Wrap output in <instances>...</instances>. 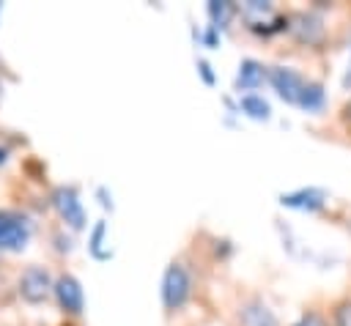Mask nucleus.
<instances>
[{"instance_id": "9", "label": "nucleus", "mask_w": 351, "mask_h": 326, "mask_svg": "<svg viewBox=\"0 0 351 326\" xmlns=\"http://www.w3.org/2000/svg\"><path fill=\"white\" fill-rule=\"evenodd\" d=\"M266 66L263 63H258V60H252V58H247V60H241L239 63V71H236V90L241 93H252V90H258L261 85H263V79H266Z\"/></svg>"}, {"instance_id": "2", "label": "nucleus", "mask_w": 351, "mask_h": 326, "mask_svg": "<svg viewBox=\"0 0 351 326\" xmlns=\"http://www.w3.org/2000/svg\"><path fill=\"white\" fill-rule=\"evenodd\" d=\"M49 203L55 208V214L71 227V230H82L85 227V208L80 203V195L74 186H58L49 195Z\"/></svg>"}, {"instance_id": "23", "label": "nucleus", "mask_w": 351, "mask_h": 326, "mask_svg": "<svg viewBox=\"0 0 351 326\" xmlns=\"http://www.w3.org/2000/svg\"><path fill=\"white\" fill-rule=\"evenodd\" d=\"M0 11H3V3H0Z\"/></svg>"}, {"instance_id": "11", "label": "nucleus", "mask_w": 351, "mask_h": 326, "mask_svg": "<svg viewBox=\"0 0 351 326\" xmlns=\"http://www.w3.org/2000/svg\"><path fill=\"white\" fill-rule=\"evenodd\" d=\"M206 11H208V19H211V27L225 30L230 25V19L239 14V5L230 3V0H211Z\"/></svg>"}, {"instance_id": "1", "label": "nucleus", "mask_w": 351, "mask_h": 326, "mask_svg": "<svg viewBox=\"0 0 351 326\" xmlns=\"http://www.w3.org/2000/svg\"><path fill=\"white\" fill-rule=\"evenodd\" d=\"M192 299V274L181 260H173L162 274V304L167 312H178Z\"/></svg>"}, {"instance_id": "4", "label": "nucleus", "mask_w": 351, "mask_h": 326, "mask_svg": "<svg viewBox=\"0 0 351 326\" xmlns=\"http://www.w3.org/2000/svg\"><path fill=\"white\" fill-rule=\"evenodd\" d=\"M30 241V222L22 214L0 211V249L3 252H19Z\"/></svg>"}, {"instance_id": "6", "label": "nucleus", "mask_w": 351, "mask_h": 326, "mask_svg": "<svg viewBox=\"0 0 351 326\" xmlns=\"http://www.w3.org/2000/svg\"><path fill=\"white\" fill-rule=\"evenodd\" d=\"M266 79H269V85L277 90V96H280L282 101H288V104H296V101H299V93H302V88H304V79H302L299 71H293V68H288V66H271V68L266 71Z\"/></svg>"}, {"instance_id": "18", "label": "nucleus", "mask_w": 351, "mask_h": 326, "mask_svg": "<svg viewBox=\"0 0 351 326\" xmlns=\"http://www.w3.org/2000/svg\"><path fill=\"white\" fill-rule=\"evenodd\" d=\"M203 41H206V47H217V41H219V30L208 25V30L203 33Z\"/></svg>"}, {"instance_id": "7", "label": "nucleus", "mask_w": 351, "mask_h": 326, "mask_svg": "<svg viewBox=\"0 0 351 326\" xmlns=\"http://www.w3.org/2000/svg\"><path fill=\"white\" fill-rule=\"evenodd\" d=\"M288 33L304 47H318L324 41V22L321 16L302 11V14L288 16Z\"/></svg>"}, {"instance_id": "12", "label": "nucleus", "mask_w": 351, "mask_h": 326, "mask_svg": "<svg viewBox=\"0 0 351 326\" xmlns=\"http://www.w3.org/2000/svg\"><path fill=\"white\" fill-rule=\"evenodd\" d=\"M239 110H241L247 118H252V121H269V118H271L269 101H266L263 96H258V93H244V96L239 99Z\"/></svg>"}, {"instance_id": "20", "label": "nucleus", "mask_w": 351, "mask_h": 326, "mask_svg": "<svg viewBox=\"0 0 351 326\" xmlns=\"http://www.w3.org/2000/svg\"><path fill=\"white\" fill-rule=\"evenodd\" d=\"M343 88L351 90V58H348V68H346V74H343Z\"/></svg>"}, {"instance_id": "16", "label": "nucleus", "mask_w": 351, "mask_h": 326, "mask_svg": "<svg viewBox=\"0 0 351 326\" xmlns=\"http://www.w3.org/2000/svg\"><path fill=\"white\" fill-rule=\"evenodd\" d=\"M291 326H329L326 323V318L321 315V312H315V310H310V312H304L296 323H291Z\"/></svg>"}, {"instance_id": "3", "label": "nucleus", "mask_w": 351, "mask_h": 326, "mask_svg": "<svg viewBox=\"0 0 351 326\" xmlns=\"http://www.w3.org/2000/svg\"><path fill=\"white\" fill-rule=\"evenodd\" d=\"M52 285H55V279H52V274H49L44 266H27V268L19 274V282H16L19 296H22L27 304H41V301L52 293Z\"/></svg>"}, {"instance_id": "17", "label": "nucleus", "mask_w": 351, "mask_h": 326, "mask_svg": "<svg viewBox=\"0 0 351 326\" xmlns=\"http://www.w3.org/2000/svg\"><path fill=\"white\" fill-rule=\"evenodd\" d=\"M197 71H200V77H203L206 85H214V82H217V79H214V71H211V66H208L206 60H197Z\"/></svg>"}, {"instance_id": "8", "label": "nucleus", "mask_w": 351, "mask_h": 326, "mask_svg": "<svg viewBox=\"0 0 351 326\" xmlns=\"http://www.w3.org/2000/svg\"><path fill=\"white\" fill-rule=\"evenodd\" d=\"M236 326H280V321L266 301L247 299L236 310Z\"/></svg>"}, {"instance_id": "13", "label": "nucleus", "mask_w": 351, "mask_h": 326, "mask_svg": "<svg viewBox=\"0 0 351 326\" xmlns=\"http://www.w3.org/2000/svg\"><path fill=\"white\" fill-rule=\"evenodd\" d=\"M296 104H299L302 110H307V112H318V110H324V104H326L324 85H321V82H304V88H302Z\"/></svg>"}, {"instance_id": "22", "label": "nucleus", "mask_w": 351, "mask_h": 326, "mask_svg": "<svg viewBox=\"0 0 351 326\" xmlns=\"http://www.w3.org/2000/svg\"><path fill=\"white\" fill-rule=\"evenodd\" d=\"M5 159H8V151H5V148H0V164H5Z\"/></svg>"}, {"instance_id": "15", "label": "nucleus", "mask_w": 351, "mask_h": 326, "mask_svg": "<svg viewBox=\"0 0 351 326\" xmlns=\"http://www.w3.org/2000/svg\"><path fill=\"white\" fill-rule=\"evenodd\" d=\"M332 326H351V299L340 301L332 310Z\"/></svg>"}, {"instance_id": "19", "label": "nucleus", "mask_w": 351, "mask_h": 326, "mask_svg": "<svg viewBox=\"0 0 351 326\" xmlns=\"http://www.w3.org/2000/svg\"><path fill=\"white\" fill-rule=\"evenodd\" d=\"M96 195L101 197V205H104V208H112V200L107 197V189H104V186H99V192H96Z\"/></svg>"}, {"instance_id": "10", "label": "nucleus", "mask_w": 351, "mask_h": 326, "mask_svg": "<svg viewBox=\"0 0 351 326\" xmlns=\"http://www.w3.org/2000/svg\"><path fill=\"white\" fill-rule=\"evenodd\" d=\"M280 203L288 205V208H299V211H318L326 203V192L315 189V186H307V189H296V192L282 195Z\"/></svg>"}, {"instance_id": "21", "label": "nucleus", "mask_w": 351, "mask_h": 326, "mask_svg": "<svg viewBox=\"0 0 351 326\" xmlns=\"http://www.w3.org/2000/svg\"><path fill=\"white\" fill-rule=\"evenodd\" d=\"M343 121H346V123L351 126V101H348V104L343 107Z\"/></svg>"}, {"instance_id": "14", "label": "nucleus", "mask_w": 351, "mask_h": 326, "mask_svg": "<svg viewBox=\"0 0 351 326\" xmlns=\"http://www.w3.org/2000/svg\"><path fill=\"white\" fill-rule=\"evenodd\" d=\"M104 236H107V225H104V222H96V227H93V233H90V252H93L99 260L110 258V252H104V249H101Z\"/></svg>"}, {"instance_id": "5", "label": "nucleus", "mask_w": 351, "mask_h": 326, "mask_svg": "<svg viewBox=\"0 0 351 326\" xmlns=\"http://www.w3.org/2000/svg\"><path fill=\"white\" fill-rule=\"evenodd\" d=\"M52 296L58 301V307L66 312V315H80L82 307H85V296H82V285L77 277L71 274H60L52 285Z\"/></svg>"}]
</instances>
